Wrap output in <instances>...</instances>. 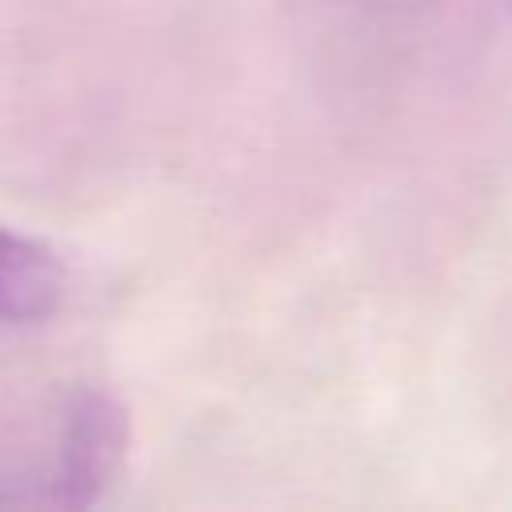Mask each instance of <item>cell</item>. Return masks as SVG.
<instances>
[{
    "mask_svg": "<svg viewBox=\"0 0 512 512\" xmlns=\"http://www.w3.org/2000/svg\"><path fill=\"white\" fill-rule=\"evenodd\" d=\"M336 4H368V8H396V4H412V0H336Z\"/></svg>",
    "mask_w": 512,
    "mask_h": 512,
    "instance_id": "3957f363",
    "label": "cell"
},
{
    "mask_svg": "<svg viewBox=\"0 0 512 512\" xmlns=\"http://www.w3.org/2000/svg\"><path fill=\"white\" fill-rule=\"evenodd\" d=\"M64 300V264L40 240L0 228V328L48 320Z\"/></svg>",
    "mask_w": 512,
    "mask_h": 512,
    "instance_id": "7a4b0ae2",
    "label": "cell"
},
{
    "mask_svg": "<svg viewBox=\"0 0 512 512\" xmlns=\"http://www.w3.org/2000/svg\"><path fill=\"white\" fill-rule=\"evenodd\" d=\"M128 416L96 384H76L32 420L0 428V508H88L120 472Z\"/></svg>",
    "mask_w": 512,
    "mask_h": 512,
    "instance_id": "6da1fadb",
    "label": "cell"
}]
</instances>
